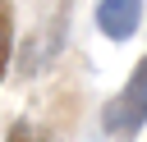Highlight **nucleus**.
Wrapping results in <instances>:
<instances>
[{"label":"nucleus","instance_id":"f257e3e1","mask_svg":"<svg viewBox=\"0 0 147 142\" xmlns=\"http://www.w3.org/2000/svg\"><path fill=\"white\" fill-rule=\"evenodd\" d=\"M142 124H147V55L133 64L129 82L106 101V110H101V133H106L110 142H133V137L142 133Z\"/></svg>","mask_w":147,"mask_h":142},{"label":"nucleus","instance_id":"f03ea898","mask_svg":"<svg viewBox=\"0 0 147 142\" xmlns=\"http://www.w3.org/2000/svg\"><path fill=\"white\" fill-rule=\"evenodd\" d=\"M142 5L147 0H101L96 5V27L110 41H129L142 27Z\"/></svg>","mask_w":147,"mask_h":142},{"label":"nucleus","instance_id":"7ed1b4c3","mask_svg":"<svg viewBox=\"0 0 147 142\" xmlns=\"http://www.w3.org/2000/svg\"><path fill=\"white\" fill-rule=\"evenodd\" d=\"M9 55H14V5L0 0V82L9 73Z\"/></svg>","mask_w":147,"mask_h":142},{"label":"nucleus","instance_id":"20e7f679","mask_svg":"<svg viewBox=\"0 0 147 142\" xmlns=\"http://www.w3.org/2000/svg\"><path fill=\"white\" fill-rule=\"evenodd\" d=\"M5 142H41V137L32 133V124H23V119H18V124L9 128V137H5Z\"/></svg>","mask_w":147,"mask_h":142}]
</instances>
